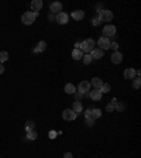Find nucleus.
Instances as JSON below:
<instances>
[{"instance_id":"obj_1","label":"nucleus","mask_w":141,"mask_h":158,"mask_svg":"<svg viewBox=\"0 0 141 158\" xmlns=\"http://www.w3.org/2000/svg\"><path fill=\"white\" fill-rule=\"evenodd\" d=\"M94 48H96V41L92 38H87V40H83V41L80 42L79 49H80L83 54H90Z\"/></svg>"},{"instance_id":"obj_2","label":"nucleus","mask_w":141,"mask_h":158,"mask_svg":"<svg viewBox=\"0 0 141 158\" xmlns=\"http://www.w3.org/2000/svg\"><path fill=\"white\" fill-rule=\"evenodd\" d=\"M39 16V13H34V11H25L23 16H21V23L25 25H30L35 21V18Z\"/></svg>"},{"instance_id":"obj_3","label":"nucleus","mask_w":141,"mask_h":158,"mask_svg":"<svg viewBox=\"0 0 141 158\" xmlns=\"http://www.w3.org/2000/svg\"><path fill=\"white\" fill-rule=\"evenodd\" d=\"M97 17H99V20L100 21H104V23H110L111 20H113V13L110 11V10H100L99 11V14H97Z\"/></svg>"},{"instance_id":"obj_4","label":"nucleus","mask_w":141,"mask_h":158,"mask_svg":"<svg viewBox=\"0 0 141 158\" xmlns=\"http://www.w3.org/2000/svg\"><path fill=\"white\" fill-rule=\"evenodd\" d=\"M116 27L114 25H111V24H107V25H104L103 27V37H107V38H110V37H114L116 35Z\"/></svg>"},{"instance_id":"obj_5","label":"nucleus","mask_w":141,"mask_h":158,"mask_svg":"<svg viewBox=\"0 0 141 158\" xmlns=\"http://www.w3.org/2000/svg\"><path fill=\"white\" fill-rule=\"evenodd\" d=\"M76 117H78V114L72 109H65L62 111V118L66 120V121H73V120H76Z\"/></svg>"},{"instance_id":"obj_6","label":"nucleus","mask_w":141,"mask_h":158,"mask_svg":"<svg viewBox=\"0 0 141 158\" xmlns=\"http://www.w3.org/2000/svg\"><path fill=\"white\" fill-rule=\"evenodd\" d=\"M87 90H90V82L82 80L78 85V93H80V95H87Z\"/></svg>"},{"instance_id":"obj_7","label":"nucleus","mask_w":141,"mask_h":158,"mask_svg":"<svg viewBox=\"0 0 141 158\" xmlns=\"http://www.w3.org/2000/svg\"><path fill=\"white\" fill-rule=\"evenodd\" d=\"M110 38H107V37H100L99 38V41H97V45H99V48L102 49V51H104V49H109V47H110Z\"/></svg>"},{"instance_id":"obj_8","label":"nucleus","mask_w":141,"mask_h":158,"mask_svg":"<svg viewBox=\"0 0 141 158\" xmlns=\"http://www.w3.org/2000/svg\"><path fill=\"white\" fill-rule=\"evenodd\" d=\"M55 20H56V23H58V24L63 25V24L68 23V20H69V16H68V14H66L65 11H61V13H58V14H56Z\"/></svg>"},{"instance_id":"obj_9","label":"nucleus","mask_w":141,"mask_h":158,"mask_svg":"<svg viewBox=\"0 0 141 158\" xmlns=\"http://www.w3.org/2000/svg\"><path fill=\"white\" fill-rule=\"evenodd\" d=\"M102 96H103V93L100 92V89H93V90L89 92V97H90L93 102H99V100H102Z\"/></svg>"},{"instance_id":"obj_10","label":"nucleus","mask_w":141,"mask_h":158,"mask_svg":"<svg viewBox=\"0 0 141 158\" xmlns=\"http://www.w3.org/2000/svg\"><path fill=\"white\" fill-rule=\"evenodd\" d=\"M110 59H111V62L114 63V65H117V63H121L123 61V54L120 52V51H114L111 56H110Z\"/></svg>"},{"instance_id":"obj_11","label":"nucleus","mask_w":141,"mask_h":158,"mask_svg":"<svg viewBox=\"0 0 141 158\" xmlns=\"http://www.w3.org/2000/svg\"><path fill=\"white\" fill-rule=\"evenodd\" d=\"M70 17H72L73 20H76V21H79V20H83V18H85V11H83V10H80V8H78V10H73V11L70 13Z\"/></svg>"},{"instance_id":"obj_12","label":"nucleus","mask_w":141,"mask_h":158,"mask_svg":"<svg viewBox=\"0 0 141 158\" xmlns=\"http://www.w3.org/2000/svg\"><path fill=\"white\" fill-rule=\"evenodd\" d=\"M49 10H51V13H61L62 11V3L61 1H54V3H51L49 4Z\"/></svg>"},{"instance_id":"obj_13","label":"nucleus","mask_w":141,"mask_h":158,"mask_svg":"<svg viewBox=\"0 0 141 158\" xmlns=\"http://www.w3.org/2000/svg\"><path fill=\"white\" fill-rule=\"evenodd\" d=\"M42 6H44L42 0H32V1H31V11H34V13H38L39 10L42 8Z\"/></svg>"},{"instance_id":"obj_14","label":"nucleus","mask_w":141,"mask_h":158,"mask_svg":"<svg viewBox=\"0 0 141 158\" xmlns=\"http://www.w3.org/2000/svg\"><path fill=\"white\" fill-rule=\"evenodd\" d=\"M90 56H92V59H102L104 56V51H102L100 48H94L90 52Z\"/></svg>"},{"instance_id":"obj_15","label":"nucleus","mask_w":141,"mask_h":158,"mask_svg":"<svg viewBox=\"0 0 141 158\" xmlns=\"http://www.w3.org/2000/svg\"><path fill=\"white\" fill-rule=\"evenodd\" d=\"M123 75H124L125 79H131V80H133V79L137 76V72H135V69H134V68H127Z\"/></svg>"},{"instance_id":"obj_16","label":"nucleus","mask_w":141,"mask_h":158,"mask_svg":"<svg viewBox=\"0 0 141 158\" xmlns=\"http://www.w3.org/2000/svg\"><path fill=\"white\" fill-rule=\"evenodd\" d=\"M45 48H47V42H45V41H39L38 44H37V47L32 49V52H34V54H37V52H42Z\"/></svg>"},{"instance_id":"obj_17","label":"nucleus","mask_w":141,"mask_h":158,"mask_svg":"<svg viewBox=\"0 0 141 158\" xmlns=\"http://www.w3.org/2000/svg\"><path fill=\"white\" fill-rule=\"evenodd\" d=\"M63 90H65V93H68V95H73V93L76 92V86H75L73 83H66L65 87H63Z\"/></svg>"},{"instance_id":"obj_18","label":"nucleus","mask_w":141,"mask_h":158,"mask_svg":"<svg viewBox=\"0 0 141 158\" xmlns=\"http://www.w3.org/2000/svg\"><path fill=\"white\" fill-rule=\"evenodd\" d=\"M102 85H103V80L100 78H92V80H90V86H93L94 89H100Z\"/></svg>"},{"instance_id":"obj_19","label":"nucleus","mask_w":141,"mask_h":158,"mask_svg":"<svg viewBox=\"0 0 141 158\" xmlns=\"http://www.w3.org/2000/svg\"><path fill=\"white\" fill-rule=\"evenodd\" d=\"M72 110L75 111L76 114H79L80 111L83 110V104H82V102H78V100H75V102H73V106H72Z\"/></svg>"},{"instance_id":"obj_20","label":"nucleus","mask_w":141,"mask_h":158,"mask_svg":"<svg viewBox=\"0 0 141 158\" xmlns=\"http://www.w3.org/2000/svg\"><path fill=\"white\" fill-rule=\"evenodd\" d=\"M82 56H83V52H82L79 48H75V49L72 51V58H73L75 61H80Z\"/></svg>"},{"instance_id":"obj_21","label":"nucleus","mask_w":141,"mask_h":158,"mask_svg":"<svg viewBox=\"0 0 141 158\" xmlns=\"http://www.w3.org/2000/svg\"><path fill=\"white\" fill-rule=\"evenodd\" d=\"M90 117L92 118H99V117H102V110L100 109H92V111H90Z\"/></svg>"},{"instance_id":"obj_22","label":"nucleus","mask_w":141,"mask_h":158,"mask_svg":"<svg viewBox=\"0 0 141 158\" xmlns=\"http://www.w3.org/2000/svg\"><path fill=\"white\" fill-rule=\"evenodd\" d=\"M92 56H90V54H83V56H82V62L85 63V65H89V63H92Z\"/></svg>"},{"instance_id":"obj_23","label":"nucleus","mask_w":141,"mask_h":158,"mask_svg":"<svg viewBox=\"0 0 141 158\" xmlns=\"http://www.w3.org/2000/svg\"><path fill=\"white\" fill-rule=\"evenodd\" d=\"M34 127H35V123H34L32 120H28V121L25 123V131H27V133H28V131H32Z\"/></svg>"},{"instance_id":"obj_24","label":"nucleus","mask_w":141,"mask_h":158,"mask_svg":"<svg viewBox=\"0 0 141 158\" xmlns=\"http://www.w3.org/2000/svg\"><path fill=\"white\" fill-rule=\"evenodd\" d=\"M110 90H111L110 83H104V82H103V85L100 86V92H102V93H107V92H110Z\"/></svg>"},{"instance_id":"obj_25","label":"nucleus","mask_w":141,"mask_h":158,"mask_svg":"<svg viewBox=\"0 0 141 158\" xmlns=\"http://www.w3.org/2000/svg\"><path fill=\"white\" fill-rule=\"evenodd\" d=\"M140 86H141V79L138 76H135L133 79V89H140Z\"/></svg>"},{"instance_id":"obj_26","label":"nucleus","mask_w":141,"mask_h":158,"mask_svg":"<svg viewBox=\"0 0 141 158\" xmlns=\"http://www.w3.org/2000/svg\"><path fill=\"white\" fill-rule=\"evenodd\" d=\"M7 59H8V52H6V51H1V52H0V63L6 62Z\"/></svg>"},{"instance_id":"obj_27","label":"nucleus","mask_w":141,"mask_h":158,"mask_svg":"<svg viewBox=\"0 0 141 158\" xmlns=\"http://www.w3.org/2000/svg\"><path fill=\"white\" fill-rule=\"evenodd\" d=\"M37 137H38V134H37V131H34V130L27 133V138H28V140H35Z\"/></svg>"},{"instance_id":"obj_28","label":"nucleus","mask_w":141,"mask_h":158,"mask_svg":"<svg viewBox=\"0 0 141 158\" xmlns=\"http://www.w3.org/2000/svg\"><path fill=\"white\" fill-rule=\"evenodd\" d=\"M94 121H96V120H94V118H92V117H85V124H86V126H89V127L93 126Z\"/></svg>"},{"instance_id":"obj_29","label":"nucleus","mask_w":141,"mask_h":158,"mask_svg":"<svg viewBox=\"0 0 141 158\" xmlns=\"http://www.w3.org/2000/svg\"><path fill=\"white\" fill-rule=\"evenodd\" d=\"M109 48L113 49V52H114V51H118V44H117V42H110V47Z\"/></svg>"},{"instance_id":"obj_30","label":"nucleus","mask_w":141,"mask_h":158,"mask_svg":"<svg viewBox=\"0 0 141 158\" xmlns=\"http://www.w3.org/2000/svg\"><path fill=\"white\" fill-rule=\"evenodd\" d=\"M92 24H93V25H99V24H100V20H99V17H97V16L93 17V18H92Z\"/></svg>"},{"instance_id":"obj_31","label":"nucleus","mask_w":141,"mask_h":158,"mask_svg":"<svg viewBox=\"0 0 141 158\" xmlns=\"http://www.w3.org/2000/svg\"><path fill=\"white\" fill-rule=\"evenodd\" d=\"M48 137H49L51 140H52V138H55V137H56V131H54V130H51V131L48 133Z\"/></svg>"},{"instance_id":"obj_32","label":"nucleus","mask_w":141,"mask_h":158,"mask_svg":"<svg viewBox=\"0 0 141 158\" xmlns=\"http://www.w3.org/2000/svg\"><path fill=\"white\" fill-rule=\"evenodd\" d=\"M106 110L107 111H114V104H113V103H111V104H107V106H106Z\"/></svg>"},{"instance_id":"obj_33","label":"nucleus","mask_w":141,"mask_h":158,"mask_svg":"<svg viewBox=\"0 0 141 158\" xmlns=\"http://www.w3.org/2000/svg\"><path fill=\"white\" fill-rule=\"evenodd\" d=\"M90 111H92V109H86V110H85V113H83L85 117H90Z\"/></svg>"},{"instance_id":"obj_34","label":"nucleus","mask_w":141,"mask_h":158,"mask_svg":"<svg viewBox=\"0 0 141 158\" xmlns=\"http://www.w3.org/2000/svg\"><path fill=\"white\" fill-rule=\"evenodd\" d=\"M63 158H73V155H72L70 152H65V154H63Z\"/></svg>"},{"instance_id":"obj_35","label":"nucleus","mask_w":141,"mask_h":158,"mask_svg":"<svg viewBox=\"0 0 141 158\" xmlns=\"http://www.w3.org/2000/svg\"><path fill=\"white\" fill-rule=\"evenodd\" d=\"M3 72H4V65H3V63H0V75H1Z\"/></svg>"},{"instance_id":"obj_36","label":"nucleus","mask_w":141,"mask_h":158,"mask_svg":"<svg viewBox=\"0 0 141 158\" xmlns=\"http://www.w3.org/2000/svg\"><path fill=\"white\" fill-rule=\"evenodd\" d=\"M79 47H80V42H79V41L78 42H75V48H79Z\"/></svg>"}]
</instances>
